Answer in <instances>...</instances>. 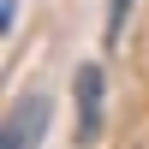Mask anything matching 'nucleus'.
Here are the masks:
<instances>
[{
	"label": "nucleus",
	"mask_w": 149,
	"mask_h": 149,
	"mask_svg": "<svg viewBox=\"0 0 149 149\" xmlns=\"http://www.w3.org/2000/svg\"><path fill=\"white\" fill-rule=\"evenodd\" d=\"M72 102H78V143H95L102 137V113H107V78L95 60H84L72 72Z\"/></svg>",
	"instance_id": "obj_2"
},
{
	"label": "nucleus",
	"mask_w": 149,
	"mask_h": 149,
	"mask_svg": "<svg viewBox=\"0 0 149 149\" xmlns=\"http://www.w3.org/2000/svg\"><path fill=\"white\" fill-rule=\"evenodd\" d=\"M48 119H54V102H48L42 90L18 95V102H12V113H6V131H0V149H42Z\"/></svg>",
	"instance_id": "obj_1"
},
{
	"label": "nucleus",
	"mask_w": 149,
	"mask_h": 149,
	"mask_svg": "<svg viewBox=\"0 0 149 149\" xmlns=\"http://www.w3.org/2000/svg\"><path fill=\"white\" fill-rule=\"evenodd\" d=\"M125 18H131V0H107V42H119Z\"/></svg>",
	"instance_id": "obj_3"
},
{
	"label": "nucleus",
	"mask_w": 149,
	"mask_h": 149,
	"mask_svg": "<svg viewBox=\"0 0 149 149\" xmlns=\"http://www.w3.org/2000/svg\"><path fill=\"white\" fill-rule=\"evenodd\" d=\"M0 24H6V30L18 24V0H0Z\"/></svg>",
	"instance_id": "obj_4"
}]
</instances>
